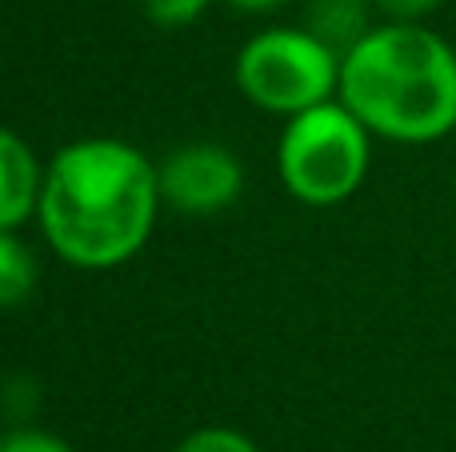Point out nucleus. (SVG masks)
Here are the masks:
<instances>
[{
    "label": "nucleus",
    "instance_id": "obj_5",
    "mask_svg": "<svg viewBox=\"0 0 456 452\" xmlns=\"http://www.w3.org/2000/svg\"><path fill=\"white\" fill-rule=\"evenodd\" d=\"M160 173V197L168 208L189 216H213L224 213L244 192V165L232 149L213 141L181 144L157 165Z\"/></svg>",
    "mask_w": 456,
    "mask_h": 452
},
{
    "label": "nucleus",
    "instance_id": "obj_9",
    "mask_svg": "<svg viewBox=\"0 0 456 452\" xmlns=\"http://www.w3.org/2000/svg\"><path fill=\"white\" fill-rule=\"evenodd\" d=\"M173 452H260L256 440L240 429H228V424H205V429L189 432Z\"/></svg>",
    "mask_w": 456,
    "mask_h": 452
},
{
    "label": "nucleus",
    "instance_id": "obj_8",
    "mask_svg": "<svg viewBox=\"0 0 456 452\" xmlns=\"http://www.w3.org/2000/svg\"><path fill=\"white\" fill-rule=\"evenodd\" d=\"M37 288V256L16 237V229H0V309L24 304Z\"/></svg>",
    "mask_w": 456,
    "mask_h": 452
},
{
    "label": "nucleus",
    "instance_id": "obj_3",
    "mask_svg": "<svg viewBox=\"0 0 456 452\" xmlns=\"http://www.w3.org/2000/svg\"><path fill=\"white\" fill-rule=\"evenodd\" d=\"M372 133L345 101H324L289 117L276 141V173L308 208H337L369 176Z\"/></svg>",
    "mask_w": 456,
    "mask_h": 452
},
{
    "label": "nucleus",
    "instance_id": "obj_1",
    "mask_svg": "<svg viewBox=\"0 0 456 452\" xmlns=\"http://www.w3.org/2000/svg\"><path fill=\"white\" fill-rule=\"evenodd\" d=\"M160 205V173L136 144L80 136L45 165L37 221L64 264L109 272L149 245Z\"/></svg>",
    "mask_w": 456,
    "mask_h": 452
},
{
    "label": "nucleus",
    "instance_id": "obj_13",
    "mask_svg": "<svg viewBox=\"0 0 456 452\" xmlns=\"http://www.w3.org/2000/svg\"><path fill=\"white\" fill-rule=\"evenodd\" d=\"M228 8H236V12H248V16H260V12H273V8L289 4V0H224Z\"/></svg>",
    "mask_w": 456,
    "mask_h": 452
},
{
    "label": "nucleus",
    "instance_id": "obj_4",
    "mask_svg": "<svg viewBox=\"0 0 456 452\" xmlns=\"http://www.w3.org/2000/svg\"><path fill=\"white\" fill-rule=\"evenodd\" d=\"M236 88L273 117H297L340 93V52L305 24H276L244 40L232 64Z\"/></svg>",
    "mask_w": 456,
    "mask_h": 452
},
{
    "label": "nucleus",
    "instance_id": "obj_2",
    "mask_svg": "<svg viewBox=\"0 0 456 452\" xmlns=\"http://www.w3.org/2000/svg\"><path fill=\"white\" fill-rule=\"evenodd\" d=\"M337 96L380 141H444L456 128V48L420 20L372 24L340 56Z\"/></svg>",
    "mask_w": 456,
    "mask_h": 452
},
{
    "label": "nucleus",
    "instance_id": "obj_6",
    "mask_svg": "<svg viewBox=\"0 0 456 452\" xmlns=\"http://www.w3.org/2000/svg\"><path fill=\"white\" fill-rule=\"evenodd\" d=\"M45 165L32 144L8 125H0V229H20L37 216Z\"/></svg>",
    "mask_w": 456,
    "mask_h": 452
},
{
    "label": "nucleus",
    "instance_id": "obj_7",
    "mask_svg": "<svg viewBox=\"0 0 456 452\" xmlns=\"http://www.w3.org/2000/svg\"><path fill=\"white\" fill-rule=\"evenodd\" d=\"M369 8H377L372 0H308L305 8V28L316 32L324 44H332L340 56L372 28Z\"/></svg>",
    "mask_w": 456,
    "mask_h": 452
},
{
    "label": "nucleus",
    "instance_id": "obj_10",
    "mask_svg": "<svg viewBox=\"0 0 456 452\" xmlns=\"http://www.w3.org/2000/svg\"><path fill=\"white\" fill-rule=\"evenodd\" d=\"M213 8V0H141V12L157 28H189Z\"/></svg>",
    "mask_w": 456,
    "mask_h": 452
},
{
    "label": "nucleus",
    "instance_id": "obj_12",
    "mask_svg": "<svg viewBox=\"0 0 456 452\" xmlns=\"http://www.w3.org/2000/svg\"><path fill=\"white\" fill-rule=\"evenodd\" d=\"M372 4H377V12H385L388 20H425L444 0H372Z\"/></svg>",
    "mask_w": 456,
    "mask_h": 452
},
{
    "label": "nucleus",
    "instance_id": "obj_11",
    "mask_svg": "<svg viewBox=\"0 0 456 452\" xmlns=\"http://www.w3.org/2000/svg\"><path fill=\"white\" fill-rule=\"evenodd\" d=\"M0 452H77L64 437L37 424H12L8 432H0Z\"/></svg>",
    "mask_w": 456,
    "mask_h": 452
}]
</instances>
